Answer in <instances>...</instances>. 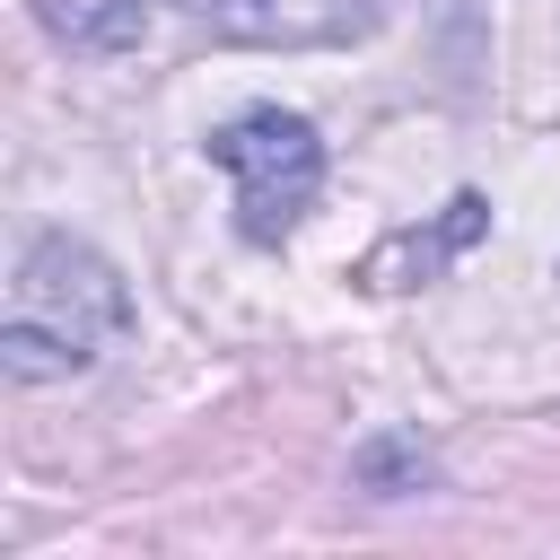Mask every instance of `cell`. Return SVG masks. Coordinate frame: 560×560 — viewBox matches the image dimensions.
I'll return each mask as SVG.
<instances>
[{"label": "cell", "mask_w": 560, "mask_h": 560, "mask_svg": "<svg viewBox=\"0 0 560 560\" xmlns=\"http://www.w3.org/2000/svg\"><path fill=\"white\" fill-rule=\"evenodd\" d=\"M131 332V289L122 271L44 228L26 254H18V280H9V315H0V376L9 385H52V376H79L105 359V341Z\"/></svg>", "instance_id": "6da1fadb"}, {"label": "cell", "mask_w": 560, "mask_h": 560, "mask_svg": "<svg viewBox=\"0 0 560 560\" xmlns=\"http://www.w3.org/2000/svg\"><path fill=\"white\" fill-rule=\"evenodd\" d=\"M192 26H210L219 44H271V52H298V44H350L376 26V0H175Z\"/></svg>", "instance_id": "277c9868"}, {"label": "cell", "mask_w": 560, "mask_h": 560, "mask_svg": "<svg viewBox=\"0 0 560 560\" xmlns=\"http://www.w3.org/2000/svg\"><path fill=\"white\" fill-rule=\"evenodd\" d=\"M35 26L61 44V52H140L149 35V0H35Z\"/></svg>", "instance_id": "5b68a950"}, {"label": "cell", "mask_w": 560, "mask_h": 560, "mask_svg": "<svg viewBox=\"0 0 560 560\" xmlns=\"http://www.w3.org/2000/svg\"><path fill=\"white\" fill-rule=\"evenodd\" d=\"M201 149H210V166L236 175V228H245V245H280V236L306 219L315 184H324V140H315V122L289 114V105H245V114L219 122Z\"/></svg>", "instance_id": "7a4b0ae2"}, {"label": "cell", "mask_w": 560, "mask_h": 560, "mask_svg": "<svg viewBox=\"0 0 560 560\" xmlns=\"http://www.w3.org/2000/svg\"><path fill=\"white\" fill-rule=\"evenodd\" d=\"M490 236V201L481 192H455L446 210H429L420 228H394V236H376L368 254H359V289L368 298H402V289H429V280H446L472 245Z\"/></svg>", "instance_id": "3957f363"}, {"label": "cell", "mask_w": 560, "mask_h": 560, "mask_svg": "<svg viewBox=\"0 0 560 560\" xmlns=\"http://www.w3.org/2000/svg\"><path fill=\"white\" fill-rule=\"evenodd\" d=\"M350 472H359V490H385V499H394V490H429V481H438V464H429V446H420L411 429H385V438H368Z\"/></svg>", "instance_id": "8992f818"}]
</instances>
